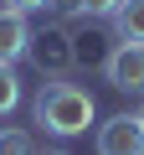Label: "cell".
<instances>
[{"mask_svg":"<svg viewBox=\"0 0 144 155\" xmlns=\"http://www.w3.org/2000/svg\"><path fill=\"white\" fill-rule=\"evenodd\" d=\"M139 150H144L139 114H113L98 124V155H139Z\"/></svg>","mask_w":144,"mask_h":155,"instance_id":"obj_4","label":"cell"},{"mask_svg":"<svg viewBox=\"0 0 144 155\" xmlns=\"http://www.w3.org/2000/svg\"><path fill=\"white\" fill-rule=\"evenodd\" d=\"M139 155H144V150H139Z\"/></svg>","mask_w":144,"mask_h":155,"instance_id":"obj_14","label":"cell"},{"mask_svg":"<svg viewBox=\"0 0 144 155\" xmlns=\"http://www.w3.org/2000/svg\"><path fill=\"white\" fill-rule=\"evenodd\" d=\"M21 57H31V26H26L21 11H5V5H0V62L16 67Z\"/></svg>","mask_w":144,"mask_h":155,"instance_id":"obj_5","label":"cell"},{"mask_svg":"<svg viewBox=\"0 0 144 155\" xmlns=\"http://www.w3.org/2000/svg\"><path fill=\"white\" fill-rule=\"evenodd\" d=\"M16 109H21V78H16L11 62H0V119L16 114Z\"/></svg>","mask_w":144,"mask_h":155,"instance_id":"obj_7","label":"cell"},{"mask_svg":"<svg viewBox=\"0 0 144 155\" xmlns=\"http://www.w3.org/2000/svg\"><path fill=\"white\" fill-rule=\"evenodd\" d=\"M103 78H108V88H118V93H144V47L118 41L103 57Z\"/></svg>","mask_w":144,"mask_h":155,"instance_id":"obj_3","label":"cell"},{"mask_svg":"<svg viewBox=\"0 0 144 155\" xmlns=\"http://www.w3.org/2000/svg\"><path fill=\"white\" fill-rule=\"evenodd\" d=\"M113 36L144 47V0H124V5L113 11Z\"/></svg>","mask_w":144,"mask_h":155,"instance_id":"obj_6","label":"cell"},{"mask_svg":"<svg viewBox=\"0 0 144 155\" xmlns=\"http://www.w3.org/2000/svg\"><path fill=\"white\" fill-rule=\"evenodd\" d=\"M46 11L67 21V16H83V0H46Z\"/></svg>","mask_w":144,"mask_h":155,"instance_id":"obj_10","label":"cell"},{"mask_svg":"<svg viewBox=\"0 0 144 155\" xmlns=\"http://www.w3.org/2000/svg\"><path fill=\"white\" fill-rule=\"evenodd\" d=\"M46 155H67V150H46Z\"/></svg>","mask_w":144,"mask_h":155,"instance_id":"obj_12","label":"cell"},{"mask_svg":"<svg viewBox=\"0 0 144 155\" xmlns=\"http://www.w3.org/2000/svg\"><path fill=\"white\" fill-rule=\"evenodd\" d=\"M0 155H36V140H31V129H16V124H5V129H0Z\"/></svg>","mask_w":144,"mask_h":155,"instance_id":"obj_8","label":"cell"},{"mask_svg":"<svg viewBox=\"0 0 144 155\" xmlns=\"http://www.w3.org/2000/svg\"><path fill=\"white\" fill-rule=\"evenodd\" d=\"M31 119H36L46 134H57V140H77V134H88V124L98 119V104H93V93H88L83 83L52 78V83H41L36 98H31Z\"/></svg>","mask_w":144,"mask_h":155,"instance_id":"obj_1","label":"cell"},{"mask_svg":"<svg viewBox=\"0 0 144 155\" xmlns=\"http://www.w3.org/2000/svg\"><path fill=\"white\" fill-rule=\"evenodd\" d=\"M31 62L46 78H62L67 67H77V47H72V26L46 21L41 31H31Z\"/></svg>","mask_w":144,"mask_h":155,"instance_id":"obj_2","label":"cell"},{"mask_svg":"<svg viewBox=\"0 0 144 155\" xmlns=\"http://www.w3.org/2000/svg\"><path fill=\"white\" fill-rule=\"evenodd\" d=\"M139 124H144V109H139Z\"/></svg>","mask_w":144,"mask_h":155,"instance_id":"obj_13","label":"cell"},{"mask_svg":"<svg viewBox=\"0 0 144 155\" xmlns=\"http://www.w3.org/2000/svg\"><path fill=\"white\" fill-rule=\"evenodd\" d=\"M5 11H21V16H31V11H46V0H5Z\"/></svg>","mask_w":144,"mask_h":155,"instance_id":"obj_11","label":"cell"},{"mask_svg":"<svg viewBox=\"0 0 144 155\" xmlns=\"http://www.w3.org/2000/svg\"><path fill=\"white\" fill-rule=\"evenodd\" d=\"M118 5H124V0H83V16H88V21H93V16H108V21H113Z\"/></svg>","mask_w":144,"mask_h":155,"instance_id":"obj_9","label":"cell"}]
</instances>
